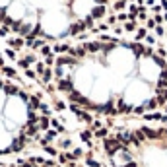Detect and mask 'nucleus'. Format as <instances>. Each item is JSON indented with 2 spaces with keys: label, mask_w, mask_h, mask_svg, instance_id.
<instances>
[{
  "label": "nucleus",
  "mask_w": 167,
  "mask_h": 167,
  "mask_svg": "<svg viewBox=\"0 0 167 167\" xmlns=\"http://www.w3.org/2000/svg\"><path fill=\"white\" fill-rule=\"evenodd\" d=\"M144 35H146V29H140V31H138V35H136V39H142Z\"/></svg>",
  "instance_id": "14"
},
{
  "label": "nucleus",
  "mask_w": 167,
  "mask_h": 167,
  "mask_svg": "<svg viewBox=\"0 0 167 167\" xmlns=\"http://www.w3.org/2000/svg\"><path fill=\"white\" fill-rule=\"evenodd\" d=\"M115 8H117V10H121V8H124V0H119V2L115 4Z\"/></svg>",
  "instance_id": "13"
},
{
  "label": "nucleus",
  "mask_w": 167,
  "mask_h": 167,
  "mask_svg": "<svg viewBox=\"0 0 167 167\" xmlns=\"http://www.w3.org/2000/svg\"><path fill=\"white\" fill-rule=\"evenodd\" d=\"M146 140V136H144V132L142 130H136V132H132V144H142V142Z\"/></svg>",
  "instance_id": "3"
},
{
  "label": "nucleus",
  "mask_w": 167,
  "mask_h": 167,
  "mask_svg": "<svg viewBox=\"0 0 167 167\" xmlns=\"http://www.w3.org/2000/svg\"><path fill=\"white\" fill-rule=\"evenodd\" d=\"M82 154H84L82 148H76V150H74V152H72V155H74V161H76L78 157H82Z\"/></svg>",
  "instance_id": "7"
},
{
  "label": "nucleus",
  "mask_w": 167,
  "mask_h": 167,
  "mask_svg": "<svg viewBox=\"0 0 167 167\" xmlns=\"http://www.w3.org/2000/svg\"><path fill=\"white\" fill-rule=\"evenodd\" d=\"M122 167H138V163H134V161H128L126 165H122Z\"/></svg>",
  "instance_id": "15"
},
{
  "label": "nucleus",
  "mask_w": 167,
  "mask_h": 167,
  "mask_svg": "<svg viewBox=\"0 0 167 167\" xmlns=\"http://www.w3.org/2000/svg\"><path fill=\"white\" fill-rule=\"evenodd\" d=\"M132 113H134V115H142V113H144V107H134Z\"/></svg>",
  "instance_id": "12"
},
{
  "label": "nucleus",
  "mask_w": 167,
  "mask_h": 167,
  "mask_svg": "<svg viewBox=\"0 0 167 167\" xmlns=\"http://www.w3.org/2000/svg\"><path fill=\"white\" fill-rule=\"evenodd\" d=\"M86 163H88V167H101V163H97V161L91 159V157H88V159H86Z\"/></svg>",
  "instance_id": "6"
},
{
  "label": "nucleus",
  "mask_w": 167,
  "mask_h": 167,
  "mask_svg": "<svg viewBox=\"0 0 167 167\" xmlns=\"http://www.w3.org/2000/svg\"><path fill=\"white\" fill-rule=\"evenodd\" d=\"M165 113H167V109H165Z\"/></svg>",
  "instance_id": "17"
},
{
  "label": "nucleus",
  "mask_w": 167,
  "mask_h": 167,
  "mask_svg": "<svg viewBox=\"0 0 167 167\" xmlns=\"http://www.w3.org/2000/svg\"><path fill=\"white\" fill-rule=\"evenodd\" d=\"M103 148H105V152L111 155H115L119 150H121V144L117 142V138H107V140H103Z\"/></svg>",
  "instance_id": "2"
},
{
  "label": "nucleus",
  "mask_w": 167,
  "mask_h": 167,
  "mask_svg": "<svg viewBox=\"0 0 167 167\" xmlns=\"http://www.w3.org/2000/svg\"><path fill=\"white\" fill-rule=\"evenodd\" d=\"M107 134H109V130H107V128H99V130H95V136H97V138H107Z\"/></svg>",
  "instance_id": "5"
},
{
  "label": "nucleus",
  "mask_w": 167,
  "mask_h": 167,
  "mask_svg": "<svg viewBox=\"0 0 167 167\" xmlns=\"http://www.w3.org/2000/svg\"><path fill=\"white\" fill-rule=\"evenodd\" d=\"M163 80H167V70H165V72H163Z\"/></svg>",
  "instance_id": "16"
},
{
  "label": "nucleus",
  "mask_w": 167,
  "mask_h": 167,
  "mask_svg": "<svg viewBox=\"0 0 167 167\" xmlns=\"http://www.w3.org/2000/svg\"><path fill=\"white\" fill-rule=\"evenodd\" d=\"M49 115L51 107L41 101V93H27L0 76V157L41 142V121Z\"/></svg>",
  "instance_id": "1"
},
{
  "label": "nucleus",
  "mask_w": 167,
  "mask_h": 167,
  "mask_svg": "<svg viewBox=\"0 0 167 167\" xmlns=\"http://www.w3.org/2000/svg\"><path fill=\"white\" fill-rule=\"evenodd\" d=\"M155 107H157V99H152V101H148V109H152V111H154Z\"/></svg>",
  "instance_id": "11"
},
{
  "label": "nucleus",
  "mask_w": 167,
  "mask_h": 167,
  "mask_svg": "<svg viewBox=\"0 0 167 167\" xmlns=\"http://www.w3.org/2000/svg\"><path fill=\"white\" fill-rule=\"evenodd\" d=\"M142 132H144V136H148L150 140H154V138H159V132H155V130L148 128V126H144V128H142Z\"/></svg>",
  "instance_id": "4"
},
{
  "label": "nucleus",
  "mask_w": 167,
  "mask_h": 167,
  "mask_svg": "<svg viewBox=\"0 0 167 167\" xmlns=\"http://www.w3.org/2000/svg\"><path fill=\"white\" fill-rule=\"evenodd\" d=\"M86 49H88V51H97V49H99V45H97V43H88V45H86Z\"/></svg>",
  "instance_id": "9"
},
{
  "label": "nucleus",
  "mask_w": 167,
  "mask_h": 167,
  "mask_svg": "<svg viewBox=\"0 0 167 167\" xmlns=\"http://www.w3.org/2000/svg\"><path fill=\"white\" fill-rule=\"evenodd\" d=\"M82 138H84L86 142H90V138H91V130H84V132H82Z\"/></svg>",
  "instance_id": "8"
},
{
  "label": "nucleus",
  "mask_w": 167,
  "mask_h": 167,
  "mask_svg": "<svg viewBox=\"0 0 167 167\" xmlns=\"http://www.w3.org/2000/svg\"><path fill=\"white\" fill-rule=\"evenodd\" d=\"M103 12H105V10H103V8H95V10H93V14H91V16H93V18H99V16H101Z\"/></svg>",
  "instance_id": "10"
}]
</instances>
